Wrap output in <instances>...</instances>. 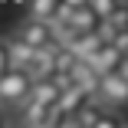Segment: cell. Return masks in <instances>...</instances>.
Masks as SVG:
<instances>
[{
    "label": "cell",
    "instance_id": "obj_1",
    "mask_svg": "<svg viewBox=\"0 0 128 128\" xmlns=\"http://www.w3.org/2000/svg\"><path fill=\"white\" fill-rule=\"evenodd\" d=\"M33 92V79L30 72H20V69H7L0 76V108H23L26 98Z\"/></svg>",
    "mask_w": 128,
    "mask_h": 128
},
{
    "label": "cell",
    "instance_id": "obj_2",
    "mask_svg": "<svg viewBox=\"0 0 128 128\" xmlns=\"http://www.w3.org/2000/svg\"><path fill=\"white\" fill-rule=\"evenodd\" d=\"M92 98H95L105 112H115V108L128 105V82L122 79L118 72L102 76V79H98V89H95V95H92Z\"/></svg>",
    "mask_w": 128,
    "mask_h": 128
},
{
    "label": "cell",
    "instance_id": "obj_3",
    "mask_svg": "<svg viewBox=\"0 0 128 128\" xmlns=\"http://www.w3.org/2000/svg\"><path fill=\"white\" fill-rule=\"evenodd\" d=\"M13 36H20L26 46H33L36 53H40V49H53V46H59L53 23H40V20H30V16L20 23V30H16Z\"/></svg>",
    "mask_w": 128,
    "mask_h": 128
},
{
    "label": "cell",
    "instance_id": "obj_4",
    "mask_svg": "<svg viewBox=\"0 0 128 128\" xmlns=\"http://www.w3.org/2000/svg\"><path fill=\"white\" fill-rule=\"evenodd\" d=\"M7 56H10V69L30 72V66L36 62V49L26 46L20 36H10V40H7Z\"/></svg>",
    "mask_w": 128,
    "mask_h": 128
},
{
    "label": "cell",
    "instance_id": "obj_5",
    "mask_svg": "<svg viewBox=\"0 0 128 128\" xmlns=\"http://www.w3.org/2000/svg\"><path fill=\"white\" fill-rule=\"evenodd\" d=\"M95 72H98V79H102V76H112V72H118V62H122V53H118V49L105 40V43H102V49H98V53L92 56V59H86Z\"/></svg>",
    "mask_w": 128,
    "mask_h": 128
},
{
    "label": "cell",
    "instance_id": "obj_6",
    "mask_svg": "<svg viewBox=\"0 0 128 128\" xmlns=\"http://www.w3.org/2000/svg\"><path fill=\"white\" fill-rule=\"evenodd\" d=\"M30 105H40V108H56V102H59V89L53 86V79H46V82H33V92H30Z\"/></svg>",
    "mask_w": 128,
    "mask_h": 128
},
{
    "label": "cell",
    "instance_id": "obj_7",
    "mask_svg": "<svg viewBox=\"0 0 128 128\" xmlns=\"http://www.w3.org/2000/svg\"><path fill=\"white\" fill-rule=\"evenodd\" d=\"M92 95H86L79 86H69L66 92H59V102H56V112L59 115H76V112H79L82 105H86V102H89Z\"/></svg>",
    "mask_w": 128,
    "mask_h": 128
},
{
    "label": "cell",
    "instance_id": "obj_8",
    "mask_svg": "<svg viewBox=\"0 0 128 128\" xmlns=\"http://www.w3.org/2000/svg\"><path fill=\"white\" fill-rule=\"evenodd\" d=\"M72 86H79L86 95H95V89H98V72L86 62V59H79L72 66Z\"/></svg>",
    "mask_w": 128,
    "mask_h": 128
},
{
    "label": "cell",
    "instance_id": "obj_9",
    "mask_svg": "<svg viewBox=\"0 0 128 128\" xmlns=\"http://www.w3.org/2000/svg\"><path fill=\"white\" fill-rule=\"evenodd\" d=\"M102 115H105V108H102L95 98H89L86 105H82L79 112L72 115V118H76V125H79V128H95V122H98Z\"/></svg>",
    "mask_w": 128,
    "mask_h": 128
},
{
    "label": "cell",
    "instance_id": "obj_10",
    "mask_svg": "<svg viewBox=\"0 0 128 128\" xmlns=\"http://www.w3.org/2000/svg\"><path fill=\"white\" fill-rule=\"evenodd\" d=\"M89 7H92V13L105 23L112 13H115V7H118V0H89Z\"/></svg>",
    "mask_w": 128,
    "mask_h": 128
},
{
    "label": "cell",
    "instance_id": "obj_11",
    "mask_svg": "<svg viewBox=\"0 0 128 128\" xmlns=\"http://www.w3.org/2000/svg\"><path fill=\"white\" fill-rule=\"evenodd\" d=\"M122 125H125V122L118 118V112H105V115L95 122V128H122Z\"/></svg>",
    "mask_w": 128,
    "mask_h": 128
},
{
    "label": "cell",
    "instance_id": "obj_12",
    "mask_svg": "<svg viewBox=\"0 0 128 128\" xmlns=\"http://www.w3.org/2000/svg\"><path fill=\"white\" fill-rule=\"evenodd\" d=\"M108 43L118 49L122 56H128V33H112V36H108Z\"/></svg>",
    "mask_w": 128,
    "mask_h": 128
},
{
    "label": "cell",
    "instance_id": "obj_13",
    "mask_svg": "<svg viewBox=\"0 0 128 128\" xmlns=\"http://www.w3.org/2000/svg\"><path fill=\"white\" fill-rule=\"evenodd\" d=\"M10 69V56H7V40H0V76Z\"/></svg>",
    "mask_w": 128,
    "mask_h": 128
},
{
    "label": "cell",
    "instance_id": "obj_14",
    "mask_svg": "<svg viewBox=\"0 0 128 128\" xmlns=\"http://www.w3.org/2000/svg\"><path fill=\"white\" fill-rule=\"evenodd\" d=\"M62 7H69V10H79V7H89V0H62Z\"/></svg>",
    "mask_w": 128,
    "mask_h": 128
},
{
    "label": "cell",
    "instance_id": "obj_15",
    "mask_svg": "<svg viewBox=\"0 0 128 128\" xmlns=\"http://www.w3.org/2000/svg\"><path fill=\"white\" fill-rule=\"evenodd\" d=\"M118 76L128 82V56H122V62H118Z\"/></svg>",
    "mask_w": 128,
    "mask_h": 128
},
{
    "label": "cell",
    "instance_id": "obj_16",
    "mask_svg": "<svg viewBox=\"0 0 128 128\" xmlns=\"http://www.w3.org/2000/svg\"><path fill=\"white\" fill-rule=\"evenodd\" d=\"M0 128H7V108H0Z\"/></svg>",
    "mask_w": 128,
    "mask_h": 128
},
{
    "label": "cell",
    "instance_id": "obj_17",
    "mask_svg": "<svg viewBox=\"0 0 128 128\" xmlns=\"http://www.w3.org/2000/svg\"><path fill=\"white\" fill-rule=\"evenodd\" d=\"M7 128H20V125H7Z\"/></svg>",
    "mask_w": 128,
    "mask_h": 128
},
{
    "label": "cell",
    "instance_id": "obj_18",
    "mask_svg": "<svg viewBox=\"0 0 128 128\" xmlns=\"http://www.w3.org/2000/svg\"><path fill=\"white\" fill-rule=\"evenodd\" d=\"M122 128H128V125H122Z\"/></svg>",
    "mask_w": 128,
    "mask_h": 128
}]
</instances>
